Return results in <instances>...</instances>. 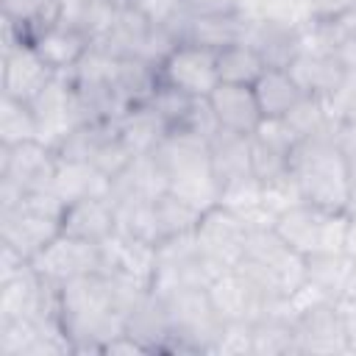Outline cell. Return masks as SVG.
<instances>
[{
    "label": "cell",
    "mask_w": 356,
    "mask_h": 356,
    "mask_svg": "<svg viewBox=\"0 0 356 356\" xmlns=\"http://www.w3.org/2000/svg\"><path fill=\"white\" fill-rule=\"evenodd\" d=\"M350 214V222H348V234H345V253L356 261V211H348Z\"/></svg>",
    "instance_id": "obj_53"
},
{
    "label": "cell",
    "mask_w": 356,
    "mask_h": 356,
    "mask_svg": "<svg viewBox=\"0 0 356 356\" xmlns=\"http://www.w3.org/2000/svg\"><path fill=\"white\" fill-rule=\"evenodd\" d=\"M248 231L250 228L234 211H228L225 206L217 203L214 209L200 214L197 228H195V239H197V248H200L203 259L217 273H222V270H231L242 261Z\"/></svg>",
    "instance_id": "obj_9"
},
{
    "label": "cell",
    "mask_w": 356,
    "mask_h": 356,
    "mask_svg": "<svg viewBox=\"0 0 356 356\" xmlns=\"http://www.w3.org/2000/svg\"><path fill=\"white\" fill-rule=\"evenodd\" d=\"M192 14H236L239 0H184Z\"/></svg>",
    "instance_id": "obj_51"
},
{
    "label": "cell",
    "mask_w": 356,
    "mask_h": 356,
    "mask_svg": "<svg viewBox=\"0 0 356 356\" xmlns=\"http://www.w3.org/2000/svg\"><path fill=\"white\" fill-rule=\"evenodd\" d=\"M58 156L39 139L19 145H0V178L17 184L25 195L36 189H50Z\"/></svg>",
    "instance_id": "obj_12"
},
{
    "label": "cell",
    "mask_w": 356,
    "mask_h": 356,
    "mask_svg": "<svg viewBox=\"0 0 356 356\" xmlns=\"http://www.w3.org/2000/svg\"><path fill=\"white\" fill-rule=\"evenodd\" d=\"M67 203L53 189H36L19 206L0 211V242L17 248L28 261L61 234Z\"/></svg>",
    "instance_id": "obj_4"
},
{
    "label": "cell",
    "mask_w": 356,
    "mask_h": 356,
    "mask_svg": "<svg viewBox=\"0 0 356 356\" xmlns=\"http://www.w3.org/2000/svg\"><path fill=\"white\" fill-rule=\"evenodd\" d=\"M145 353H147V348L125 331L120 337H114L111 342H106V348H103V356H145Z\"/></svg>",
    "instance_id": "obj_50"
},
{
    "label": "cell",
    "mask_w": 356,
    "mask_h": 356,
    "mask_svg": "<svg viewBox=\"0 0 356 356\" xmlns=\"http://www.w3.org/2000/svg\"><path fill=\"white\" fill-rule=\"evenodd\" d=\"M114 231L131 239L159 242L156 200H114Z\"/></svg>",
    "instance_id": "obj_37"
},
{
    "label": "cell",
    "mask_w": 356,
    "mask_h": 356,
    "mask_svg": "<svg viewBox=\"0 0 356 356\" xmlns=\"http://www.w3.org/2000/svg\"><path fill=\"white\" fill-rule=\"evenodd\" d=\"M211 356H253V323L248 320H234L222 323Z\"/></svg>",
    "instance_id": "obj_44"
},
{
    "label": "cell",
    "mask_w": 356,
    "mask_h": 356,
    "mask_svg": "<svg viewBox=\"0 0 356 356\" xmlns=\"http://www.w3.org/2000/svg\"><path fill=\"white\" fill-rule=\"evenodd\" d=\"M267 298H281L306 281V256L289 248L275 228L248 231L245 256L236 264Z\"/></svg>",
    "instance_id": "obj_3"
},
{
    "label": "cell",
    "mask_w": 356,
    "mask_h": 356,
    "mask_svg": "<svg viewBox=\"0 0 356 356\" xmlns=\"http://www.w3.org/2000/svg\"><path fill=\"white\" fill-rule=\"evenodd\" d=\"M253 95L259 100L261 117H284L303 92L286 67H267L253 83Z\"/></svg>",
    "instance_id": "obj_30"
},
{
    "label": "cell",
    "mask_w": 356,
    "mask_h": 356,
    "mask_svg": "<svg viewBox=\"0 0 356 356\" xmlns=\"http://www.w3.org/2000/svg\"><path fill=\"white\" fill-rule=\"evenodd\" d=\"M147 103L153 106V111H156V114L167 122V128L172 131V128H181V125L186 122V117L192 114L197 97L189 95V92H184V89H178V86H170V83L161 81L159 89L150 95Z\"/></svg>",
    "instance_id": "obj_42"
},
{
    "label": "cell",
    "mask_w": 356,
    "mask_h": 356,
    "mask_svg": "<svg viewBox=\"0 0 356 356\" xmlns=\"http://www.w3.org/2000/svg\"><path fill=\"white\" fill-rule=\"evenodd\" d=\"M125 334H131L134 339H139L147 353H164L167 350V339H170V320H167V309L161 295H156L153 289L128 312L125 317Z\"/></svg>",
    "instance_id": "obj_26"
},
{
    "label": "cell",
    "mask_w": 356,
    "mask_h": 356,
    "mask_svg": "<svg viewBox=\"0 0 356 356\" xmlns=\"http://www.w3.org/2000/svg\"><path fill=\"white\" fill-rule=\"evenodd\" d=\"M334 306H337V317H339L342 337H345V342H348V353L356 356V298L339 295Z\"/></svg>",
    "instance_id": "obj_49"
},
{
    "label": "cell",
    "mask_w": 356,
    "mask_h": 356,
    "mask_svg": "<svg viewBox=\"0 0 356 356\" xmlns=\"http://www.w3.org/2000/svg\"><path fill=\"white\" fill-rule=\"evenodd\" d=\"M167 131H170L167 122L153 111L150 103L131 106V108L117 120V134H120V139L125 142V147H128L134 156L153 153L156 145L161 142V136H164Z\"/></svg>",
    "instance_id": "obj_29"
},
{
    "label": "cell",
    "mask_w": 356,
    "mask_h": 356,
    "mask_svg": "<svg viewBox=\"0 0 356 356\" xmlns=\"http://www.w3.org/2000/svg\"><path fill=\"white\" fill-rule=\"evenodd\" d=\"M131 159H134V153L125 147V142L120 139V134H114L111 139L103 142V147L97 150V156L92 159V164H95L100 172H106L108 178H114L117 172L125 170V164H128Z\"/></svg>",
    "instance_id": "obj_47"
},
{
    "label": "cell",
    "mask_w": 356,
    "mask_h": 356,
    "mask_svg": "<svg viewBox=\"0 0 356 356\" xmlns=\"http://www.w3.org/2000/svg\"><path fill=\"white\" fill-rule=\"evenodd\" d=\"M139 8H142V14H145L153 25H164V28H170L172 33L178 31V25L184 22V17L189 14V8H186L184 0H142ZM175 36H178V33H175Z\"/></svg>",
    "instance_id": "obj_46"
},
{
    "label": "cell",
    "mask_w": 356,
    "mask_h": 356,
    "mask_svg": "<svg viewBox=\"0 0 356 356\" xmlns=\"http://www.w3.org/2000/svg\"><path fill=\"white\" fill-rule=\"evenodd\" d=\"M286 300H289L292 317L298 320L300 314H306V312H312V309H317V306H325V303H331V300H337V298L328 295L325 289H320L317 284H312V281L306 278L298 289H292V292L286 295Z\"/></svg>",
    "instance_id": "obj_48"
},
{
    "label": "cell",
    "mask_w": 356,
    "mask_h": 356,
    "mask_svg": "<svg viewBox=\"0 0 356 356\" xmlns=\"http://www.w3.org/2000/svg\"><path fill=\"white\" fill-rule=\"evenodd\" d=\"M248 19L239 14H186L178 25V42L203 44L211 50H222L225 44L245 42Z\"/></svg>",
    "instance_id": "obj_20"
},
{
    "label": "cell",
    "mask_w": 356,
    "mask_h": 356,
    "mask_svg": "<svg viewBox=\"0 0 356 356\" xmlns=\"http://www.w3.org/2000/svg\"><path fill=\"white\" fill-rule=\"evenodd\" d=\"M114 8H139L142 0H108Z\"/></svg>",
    "instance_id": "obj_54"
},
{
    "label": "cell",
    "mask_w": 356,
    "mask_h": 356,
    "mask_svg": "<svg viewBox=\"0 0 356 356\" xmlns=\"http://www.w3.org/2000/svg\"><path fill=\"white\" fill-rule=\"evenodd\" d=\"M58 317L72 339V356H103L106 342L125 331V317L117 312L108 278L86 273L58 286Z\"/></svg>",
    "instance_id": "obj_1"
},
{
    "label": "cell",
    "mask_w": 356,
    "mask_h": 356,
    "mask_svg": "<svg viewBox=\"0 0 356 356\" xmlns=\"http://www.w3.org/2000/svg\"><path fill=\"white\" fill-rule=\"evenodd\" d=\"M353 267H356V261L345 250H325V253L306 256V278L334 298L345 295Z\"/></svg>",
    "instance_id": "obj_34"
},
{
    "label": "cell",
    "mask_w": 356,
    "mask_h": 356,
    "mask_svg": "<svg viewBox=\"0 0 356 356\" xmlns=\"http://www.w3.org/2000/svg\"><path fill=\"white\" fill-rule=\"evenodd\" d=\"M303 200L331 211H348V156L325 136L300 139L289 159Z\"/></svg>",
    "instance_id": "obj_2"
},
{
    "label": "cell",
    "mask_w": 356,
    "mask_h": 356,
    "mask_svg": "<svg viewBox=\"0 0 356 356\" xmlns=\"http://www.w3.org/2000/svg\"><path fill=\"white\" fill-rule=\"evenodd\" d=\"M0 8H3V19L14 22L28 36V42L36 31H42L44 25L61 17L58 0H0Z\"/></svg>",
    "instance_id": "obj_38"
},
{
    "label": "cell",
    "mask_w": 356,
    "mask_h": 356,
    "mask_svg": "<svg viewBox=\"0 0 356 356\" xmlns=\"http://www.w3.org/2000/svg\"><path fill=\"white\" fill-rule=\"evenodd\" d=\"M31 44L36 47V53L47 61V67L53 72H70L92 47V39L72 22L67 19H56L50 25H44L42 31H36L31 36Z\"/></svg>",
    "instance_id": "obj_17"
},
{
    "label": "cell",
    "mask_w": 356,
    "mask_h": 356,
    "mask_svg": "<svg viewBox=\"0 0 356 356\" xmlns=\"http://www.w3.org/2000/svg\"><path fill=\"white\" fill-rule=\"evenodd\" d=\"M50 189L64 200H81V197H111V178L106 172H100L92 161H70V159H58Z\"/></svg>",
    "instance_id": "obj_24"
},
{
    "label": "cell",
    "mask_w": 356,
    "mask_h": 356,
    "mask_svg": "<svg viewBox=\"0 0 356 356\" xmlns=\"http://www.w3.org/2000/svg\"><path fill=\"white\" fill-rule=\"evenodd\" d=\"M253 356H298L295 320L264 312L253 323Z\"/></svg>",
    "instance_id": "obj_35"
},
{
    "label": "cell",
    "mask_w": 356,
    "mask_h": 356,
    "mask_svg": "<svg viewBox=\"0 0 356 356\" xmlns=\"http://www.w3.org/2000/svg\"><path fill=\"white\" fill-rule=\"evenodd\" d=\"M100 273L128 275L150 286L156 273V242L131 239L114 231L108 239L100 242Z\"/></svg>",
    "instance_id": "obj_16"
},
{
    "label": "cell",
    "mask_w": 356,
    "mask_h": 356,
    "mask_svg": "<svg viewBox=\"0 0 356 356\" xmlns=\"http://www.w3.org/2000/svg\"><path fill=\"white\" fill-rule=\"evenodd\" d=\"M220 189H222V184H220V178L211 172V164L170 178V192H172L175 197H181V200H186L189 206H195L197 211L214 209V206L220 203Z\"/></svg>",
    "instance_id": "obj_36"
},
{
    "label": "cell",
    "mask_w": 356,
    "mask_h": 356,
    "mask_svg": "<svg viewBox=\"0 0 356 356\" xmlns=\"http://www.w3.org/2000/svg\"><path fill=\"white\" fill-rule=\"evenodd\" d=\"M220 206L234 211L250 231L275 225V214L264 206V184L253 172L225 181L220 189Z\"/></svg>",
    "instance_id": "obj_21"
},
{
    "label": "cell",
    "mask_w": 356,
    "mask_h": 356,
    "mask_svg": "<svg viewBox=\"0 0 356 356\" xmlns=\"http://www.w3.org/2000/svg\"><path fill=\"white\" fill-rule=\"evenodd\" d=\"M150 19L142 14V8H117L114 25L108 31V36L103 42H97V47L108 50L111 56L122 58V56H139L147 31H150Z\"/></svg>",
    "instance_id": "obj_32"
},
{
    "label": "cell",
    "mask_w": 356,
    "mask_h": 356,
    "mask_svg": "<svg viewBox=\"0 0 356 356\" xmlns=\"http://www.w3.org/2000/svg\"><path fill=\"white\" fill-rule=\"evenodd\" d=\"M289 159H292L289 147L250 136V170L259 181H270V178L289 172Z\"/></svg>",
    "instance_id": "obj_43"
},
{
    "label": "cell",
    "mask_w": 356,
    "mask_h": 356,
    "mask_svg": "<svg viewBox=\"0 0 356 356\" xmlns=\"http://www.w3.org/2000/svg\"><path fill=\"white\" fill-rule=\"evenodd\" d=\"M153 156L161 161V167L167 170L170 178L209 167V142L192 131L184 128H172L161 136V142L156 145Z\"/></svg>",
    "instance_id": "obj_25"
},
{
    "label": "cell",
    "mask_w": 356,
    "mask_h": 356,
    "mask_svg": "<svg viewBox=\"0 0 356 356\" xmlns=\"http://www.w3.org/2000/svg\"><path fill=\"white\" fill-rule=\"evenodd\" d=\"M161 75L159 67L142 56H122L117 58V75H114V92L125 108L147 103L150 95L159 89Z\"/></svg>",
    "instance_id": "obj_27"
},
{
    "label": "cell",
    "mask_w": 356,
    "mask_h": 356,
    "mask_svg": "<svg viewBox=\"0 0 356 356\" xmlns=\"http://www.w3.org/2000/svg\"><path fill=\"white\" fill-rule=\"evenodd\" d=\"M337 300L317 306L295 320V345L298 356H345L348 342L339 328Z\"/></svg>",
    "instance_id": "obj_15"
},
{
    "label": "cell",
    "mask_w": 356,
    "mask_h": 356,
    "mask_svg": "<svg viewBox=\"0 0 356 356\" xmlns=\"http://www.w3.org/2000/svg\"><path fill=\"white\" fill-rule=\"evenodd\" d=\"M31 108L39 122V142H44L53 150L61 145V139L72 128H78L81 122H89L81 108V100L72 89V81L64 72L53 75V81L31 100Z\"/></svg>",
    "instance_id": "obj_8"
},
{
    "label": "cell",
    "mask_w": 356,
    "mask_h": 356,
    "mask_svg": "<svg viewBox=\"0 0 356 356\" xmlns=\"http://www.w3.org/2000/svg\"><path fill=\"white\" fill-rule=\"evenodd\" d=\"M170 192V175L153 153L134 156L111 178V200H159Z\"/></svg>",
    "instance_id": "obj_18"
},
{
    "label": "cell",
    "mask_w": 356,
    "mask_h": 356,
    "mask_svg": "<svg viewBox=\"0 0 356 356\" xmlns=\"http://www.w3.org/2000/svg\"><path fill=\"white\" fill-rule=\"evenodd\" d=\"M31 264L47 284L61 286L70 278H78L86 273H100V245L61 231L53 242H47L31 259Z\"/></svg>",
    "instance_id": "obj_10"
},
{
    "label": "cell",
    "mask_w": 356,
    "mask_h": 356,
    "mask_svg": "<svg viewBox=\"0 0 356 356\" xmlns=\"http://www.w3.org/2000/svg\"><path fill=\"white\" fill-rule=\"evenodd\" d=\"M206 295H209V300H211V306L222 323H234V320L256 323L264 312V303H267V295L239 267L217 273L209 281Z\"/></svg>",
    "instance_id": "obj_13"
},
{
    "label": "cell",
    "mask_w": 356,
    "mask_h": 356,
    "mask_svg": "<svg viewBox=\"0 0 356 356\" xmlns=\"http://www.w3.org/2000/svg\"><path fill=\"white\" fill-rule=\"evenodd\" d=\"M348 222H350L348 211H331L312 203H300L284 211L273 228L289 248H295L303 256H312L325 250H342Z\"/></svg>",
    "instance_id": "obj_6"
},
{
    "label": "cell",
    "mask_w": 356,
    "mask_h": 356,
    "mask_svg": "<svg viewBox=\"0 0 356 356\" xmlns=\"http://www.w3.org/2000/svg\"><path fill=\"white\" fill-rule=\"evenodd\" d=\"M348 211H356V156L348 159Z\"/></svg>",
    "instance_id": "obj_52"
},
{
    "label": "cell",
    "mask_w": 356,
    "mask_h": 356,
    "mask_svg": "<svg viewBox=\"0 0 356 356\" xmlns=\"http://www.w3.org/2000/svg\"><path fill=\"white\" fill-rule=\"evenodd\" d=\"M53 75L56 72L47 67V61L36 53L31 42L3 50V95L31 103L53 81Z\"/></svg>",
    "instance_id": "obj_14"
},
{
    "label": "cell",
    "mask_w": 356,
    "mask_h": 356,
    "mask_svg": "<svg viewBox=\"0 0 356 356\" xmlns=\"http://www.w3.org/2000/svg\"><path fill=\"white\" fill-rule=\"evenodd\" d=\"M298 33L300 31H289L270 22H248L245 42L261 53L267 67H289L298 56Z\"/></svg>",
    "instance_id": "obj_31"
},
{
    "label": "cell",
    "mask_w": 356,
    "mask_h": 356,
    "mask_svg": "<svg viewBox=\"0 0 356 356\" xmlns=\"http://www.w3.org/2000/svg\"><path fill=\"white\" fill-rule=\"evenodd\" d=\"M345 295L356 298V267H353V275H350V281H348V289H345Z\"/></svg>",
    "instance_id": "obj_55"
},
{
    "label": "cell",
    "mask_w": 356,
    "mask_h": 356,
    "mask_svg": "<svg viewBox=\"0 0 356 356\" xmlns=\"http://www.w3.org/2000/svg\"><path fill=\"white\" fill-rule=\"evenodd\" d=\"M209 106L220 122V128L236 134H253L261 122V108L253 95V86L245 83H217L209 95Z\"/></svg>",
    "instance_id": "obj_19"
},
{
    "label": "cell",
    "mask_w": 356,
    "mask_h": 356,
    "mask_svg": "<svg viewBox=\"0 0 356 356\" xmlns=\"http://www.w3.org/2000/svg\"><path fill=\"white\" fill-rule=\"evenodd\" d=\"M61 6H72V3H86V0H58Z\"/></svg>",
    "instance_id": "obj_56"
},
{
    "label": "cell",
    "mask_w": 356,
    "mask_h": 356,
    "mask_svg": "<svg viewBox=\"0 0 356 356\" xmlns=\"http://www.w3.org/2000/svg\"><path fill=\"white\" fill-rule=\"evenodd\" d=\"M261 184H264V206L275 214V220L284 211L306 203L303 200V192H300V186H298V181H295L292 172H284V175L270 178V181H261Z\"/></svg>",
    "instance_id": "obj_45"
},
{
    "label": "cell",
    "mask_w": 356,
    "mask_h": 356,
    "mask_svg": "<svg viewBox=\"0 0 356 356\" xmlns=\"http://www.w3.org/2000/svg\"><path fill=\"white\" fill-rule=\"evenodd\" d=\"M284 120L295 131L298 142L312 139V136H325V134L331 136V128H334L331 120H328L323 97H314V95H300V100L284 114Z\"/></svg>",
    "instance_id": "obj_40"
},
{
    "label": "cell",
    "mask_w": 356,
    "mask_h": 356,
    "mask_svg": "<svg viewBox=\"0 0 356 356\" xmlns=\"http://www.w3.org/2000/svg\"><path fill=\"white\" fill-rule=\"evenodd\" d=\"M39 139V122L31 103L3 95L0 100V145H19Z\"/></svg>",
    "instance_id": "obj_39"
},
{
    "label": "cell",
    "mask_w": 356,
    "mask_h": 356,
    "mask_svg": "<svg viewBox=\"0 0 356 356\" xmlns=\"http://www.w3.org/2000/svg\"><path fill=\"white\" fill-rule=\"evenodd\" d=\"M61 231L100 245L114 234V200L103 195V197H81L67 203Z\"/></svg>",
    "instance_id": "obj_22"
},
{
    "label": "cell",
    "mask_w": 356,
    "mask_h": 356,
    "mask_svg": "<svg viewBox=\"0 0 356 356\" xmlns=\"http://www.w3.org/2000/svg\"><path fill=\"white\" fill-rule=\"evenodd\" d=\"M217 270L203 259L195 231L164 236L156 242V273L150 289L156 295H170L175 289H206Z\"/></svg>",
    "instance_id": "obj_7"
},
{
    "label": "cell",
    "mask_w": 356,
    "mask_h": 356,
    "mask_svg": "<svg viewBox=\"0 0 356 356\" xmlns=\"http://www.w3.org/2000/svg\"><path fill=\"white\" fill-rule=\"evenodd\" d=\"M167 320H170V339L164 353H206L211 356V345L222 328L206 289L189 286L161 295Z\"/></svg>",
    "instance_id": "obj_5"
},
{
    "label": "cell",
    "mask_w": 356,
    "mask_h": 356,
    "mask_svg": "<svg viewBox=\"0 0 356 356\" xmlns=\"http://www.w3.org/2000/svg\"><path fill=\"white\" fill-rule=\"evenodd\" d=\"M159 75L170 86H178L195 97H209L211 89L220 83L217 50L203 47V44H192V42H181L159 64Z\"/></svg>",
    "instance_id": "obj_11"
},
{
    "label": "cell",
    "mask_w": 356,
    "mask_h": 356,
    "mask_svg": "<svg viewBox=\"0 0 356 356\" xmlns=\"http://www.w3.org/2000/svg\"><path fill=\"white\" fill-rule=\"evenodd\" d=\"M267 70L261 53L248 42H234L217 50V75L222 83H245L253 86L259 75Z\"/></svg>",
    "instance_id": "obj_33"
},
{
    "label": "cell",
    "mask_w": 356,
    "mask_h": 356,
    "mask_svg": "<svg viewBox=\"0 0 356 356\" xmlns=\"http://www.w3.org/2000/svg\"><path fill=\"white\" fill-rule=\"evenodd\" d=\"M303 95L328 97L345 81V67L337 53H298L286 67Z\"/></svg>",
    "instance_id": "obj_23"
},
{
    "label": "cell",
    "mask_w": 356,
    "mask_h": 356,
    "mask_svg": "<svg viewBox=\"0 0 356 356\" xmlns=\"http://www.w3.org/2000/svg\"><path fill=\"white\" fill-rule=\"evenodd\" d=\"M209 164L211 172L220 178V184L250 175V134H236L228 128H220L209 139Z\"/></svg>",
    "instance_id": "obj_28"
},
{
    "label": "cell",
    "mask_w": 356,
    "mask_h": 356,
    "mask_svg": "<svg viewBox=\"0 0 356 356\" xmlns=\"http://www.w3.org/2000/svg\"><path fill=\"white\" fill-rule=\"evenodd\" d=\"M200 214H203V211H197V209L189 206L186 200L175 197L172 192L161 195V197L156 200V228H159V239L195 231Z\"/></svg>",
    "instance_id": "obj_41"
}]
</instances>
